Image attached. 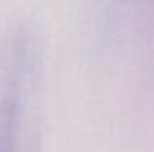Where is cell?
Wrapping results in <instances>:
<instances>
[{"instance_id": "1", "label": "cell", "mask_w": 154, "mask_h": 152, "mask_svg": "<svg viewBox=\"0 0 154 152\" xmlns=\"http://www.w3.org/2000/svg\"><path fill=\"white\" fill-rule=\"evenodd\" d=\"M39 48L18 23L0 38V152H34Z\"/></svg>"}]
</instances>
